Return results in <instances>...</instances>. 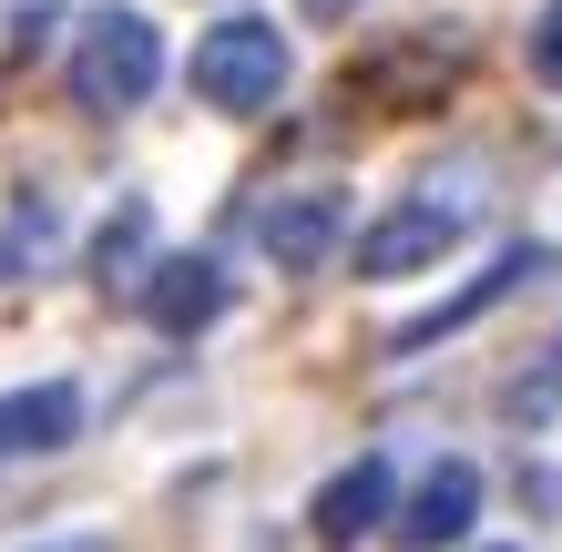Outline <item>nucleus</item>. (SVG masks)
<instances>
[{"label": "nucleus", "instance_id": "4", "mask_svg": "<svg viewBox=\"0 0 562 552\" xmlns=\"http://www.w3.org/2000/svg\"><path fill=\"white\" fill-rule=\"evenodd\" d=\"M460 225H471V194H409L400 215H379L369 236H358V277H419V267H440V256L460 246Z\"/></svg>", "mask_w": 562, "mask_h": 552}, {"label": "nucleus", "instance_id": "7", "mask_svg": "<svg viewBox=\"0 0 562 552\" xmlns=\"http://www.w3.org/2000/svg\"><path fill=\"white\" fill-rule=\"evenodd\" d=\"M471 522H481V471H471V461H440V471L409 492L400 542H409V552H440V542H460Z\"/></svg>", "mask_w": 562, "mask_h": 552}, {"label": "nucleus", "instance_id": "5", "mask_svg": "<svg viewBox=\"0 0 562 552\" xmlns=\"http://www.w3.org/2000/svg\"><path fill=\"white\" fill-rule=\"evenodd\" d=\"M144 317L164 338H205L225 317V267H215V256H164V267L144 277Z\"/></svg>", "mask_w": 562, "mask_h": 552}, {"label": "nucleus", "instance_id": "11", "mask_svg": "<svg viewBox=\"0 0 562 552\" xmlns=\"http://www.w3.org/2000/svg\"><path fill=\"white\" fill-rule=\"evenodd\" d=\"M52 21H61V11H52V0H31V11H21V31H11V42H21V61H31V52H42V42H52Z\"/></svg>", "mask_w": 562, "mask_h": 552}, {"label": "nucleus", "instance_id": "14", "mask_svg": "<svg viewBox=\"0 0 562 552\" xmlns=\"http://www.w3.org/2000/svg\"><path fill=\"white\" fill-rule=\"evenodd\" d=\"M0 277H11V236H0Z\"/></svg>", "mask_w": 562, "mask_h": 552}, {"label": "nucleus", "instance_id": "1", "mask_svg": "<svg viewBox=\"0 0 562 552\" xmlns=\"http://www.w3.org/2000/svg\"><path fill=\"white\" fill-rule=\"evenodd\" d=\"M164 82V42H154V21L144 11H92V31H82V52H72V103L82 113H134L144 92Z\"/></svg>", "mask_w": 562, "mask_h": 552}, {"label": "nucleus", "instance_id": "2", "mask_svg": "<svg viewBox=\"0 0 562 552\" xmlns=\"http://www.w3.org/2000/svg\"><path fill=\"white\" fill-rule=\"evenodd\" d=\"M286 31L277 21H215L205 42H194V103H215V113H267L277 92H286Z\"/></svg>", "mask_w": 562, "mask_h": 552}, {"label": "nucleus", "instance_id": "10", "mask_svg": "<svg viewBox=\"0 0 562 552\" xmlns=\"http://www.w3.org/2000/svg\"><path fill=\"white\" fill-rule=\"evenodd\" d=\"M532 72L562 82V0H542V21H532Z\"/></svg>", "mask_w": 562, "mask_h": 552}, {"label": "nucleus", "instance_id": "8", "mask_svg": "<svg viewBox=\"0 0 562 552\" xmlns=\"http://www.w3.org/2000/svg\"><path fill=\"white\" fill-rule=\"evenodd\" d=\"M82 440V388L72 379H42V388H0V450H72Z\"/></svg>", "mask_w": 562, "mask_h": 552}, {"label": "nucleus", "instance_id": "3", "mask_svg": "<svg viewBox=\"0 0 562 552\" xmlns=\"http://www.w3.org/2000/svg\"><path fill=\"white\" fill-rule=\"evenodd\" d=\"M338 236H348V194H338V184H296V194H277V205L256 215V246H267L277 277L338 267Z\"/></svg>", "mask_w": 562, "mask_h": 552}, {"label": "nucleus", "instance_id": "15", "mask_svg": "<svg viewBox=\"0 0 562 552\" xmlns=\"http://www.w3.org/2000/svg\"><path fill=\"white\" fill-rule=\"evenodd\" d=\"M502 552H521V542H502Z\"/></svg>", "mask_w": 562, "mask_h": 552}, {"label": "nucleus", "instance_id": "6", "mask_svg": "<svg viewBox=\"0 0 562 552\" xmlns=\"http://www.w3.org/2000/svg\"><path fill=\"white\" fill-rule=\"evenodd\" d=\"M542 277V246H502V256H491V267L471 277V286H460V297H440V307H429V317H409V328L400 338H389V348H400V359H409V348H440L450 328H471V317L481 307H502L512 297V286H532Z\"/></svg>", "mask_w": 562, "mask_h": 552}, {"label": "nucleus", "instance_id": "12", "mask_svg": "<svg viewBox=\"0 0 562 552\" xmlns=\"http://www.w3.org/2000/svg\"><path fill=\"white\" fill-rule=\"evenodd\" d=\"M369 0H296V21H358Z\"/></svg>", "mask_w": 562, "mask_h": 552}, {"label": "nucleus", "instance_id": "9", "mask_svg": "<svg viewBox=\"0 0 562 552\" xmlns=\"http://www.w3.org/2000/svg\"><path fill=\"white\" fill-rule=\"evenodd\" d=\"M379 522H389V461L358 450V461L317 492V542H358V532H379Z\"/></svg>", "mask_w": 562, "mask_h": 552}, {"label": "nucleus", "instance_id": "13", "mask_svg": "<svg viewBox=\"0 0 562 552\" xmlns=\"http://www.w3.org/2000/svg\"><path fill=\"white\" fill-rule=\"evenodd\" d=\"M42 552H113V542H42Z\"/></svg>", "mask_w": 562, "mask_h": 552}]
</instances>
